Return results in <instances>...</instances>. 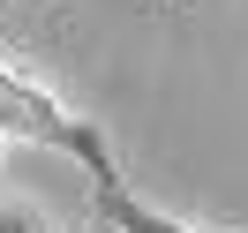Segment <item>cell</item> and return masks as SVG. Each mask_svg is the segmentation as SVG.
I'll list each match as a JSON object with an SVG mask.
<instances>
[{"label":"cell","instance_id":"obj_1","mask_svg":"<svg viewBox=\"0 0 248 233\" xmlns=\"http://www.w3.org/2000/svg\"><path fill=\"white\" fill-rule=\"evenodd\" d=\"M0 136H23V143H38V151L76 158L91 181H113V173H121V158L106 151V136H98L83 113H68L53 91H38V83L16 76L8 61H0Z\"/></svg>","mask_w":248,"mask_h":233},{"label":"cell","instance_id":"obj_2","mask_svg":"<svg viewBox=\"0 0 248 233\" xmlns=\"http://www.w3.org/2000/svg\"><path fill=\"white\" fill-rule=\"evenodd\" d=\"M91 196H98V218H106L113 233H196V226H181L173 211H158V203H143L136 188L113 173V181H91Z\"/></svg>","mask_w":248,"mask_h":233},{"label":"cell","instance_id":"obj_3","mask_svg":"<svg viewBox=\"0 0 248 233\" xmlns=\"http://www.w3.org/2000/svg\"><path fill=\"white\" fill-rule=\"evenodd\" d=\"M0 233H38V226H31V218H0Z\"/></svg>","mask_w":248,"mask_h":233}]
</instances>
